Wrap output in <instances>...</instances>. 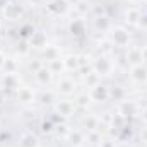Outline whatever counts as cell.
Returning <instances> with one entry per match:
<instances>
[{"label": "cell", "instance_id": "obj_1", "mask_svg": "<svg viewBox=\"0 0 147 147\" xmlns=\"http://www.w3.org/2000/svg\"><path fill=\"white\" fill-rule=\"evenodd\" d=\"M113 67H115L113 62H111L106 55H101V57H98V58H94V60L91 62L92 72H96L99 77H108V75L113 72Z\"/></svg>", "mask_w": 147, "mask_h": 147}, {"label": "cell", "instance_id": "obj_2", "mask_svg": "<svg viewBox=\"0 0 147 147\" xmlns=\"http://www.w3.org/2000/svg\"><path fill=\"white\" fill-rule=\"evenodd\" d=\"M110 41L113 46H120V48H127L128 43H130V33L121 28V26H116V28H111L110 29Z\"/></svg>", "mask_w": 147, "mask_h": 147}, {"label": "cell", "instance_id": "obj_3", "mask_svg": "<svg viewBox=\"0 0 147 147\" xmlns=\"http://www.w3.org/2000/svg\"><path fill=\"white\" fill-rule=\"evenodd\" d=\"M89 98L91 101H96V103H105L110 99V89L105 86V84H96L94 87H89Z\"/></svg>", "mask_w": 147, "mask_h": 147}, {"label": "cell", "instance_id": "obj_4", "mask_svg": "<svg viewBox=\"0 0 147 147\" xmlns=\"http://www.w3.org/2000/svg\"><path fill=\"white\" fill-rule=\"evenodd\" d=\"M69 9H70L69 0H48L46 3V10L53 16H63Z\"/></svg>", "mask_w": 147, "mask_h": 147}, {"label": "cell", "instance_id": "obj_5", "mask_svg": "<svg viewBox=\"0 0 147 147\" xmlns=\"http://www.w3.org/2000/svg\"><path fill=\"white\" fill-rule=\"evenodd\" d=\"M130 79L135 84H146L147 82V67L144 63L130 67Z\"/></svg>", "mask_w": 147, "mask_h": 147}, {"label": "cell", "instance_id": "obj_6", "mask_svg": "<svg viewBox=\"0 0 147 147\" xmlns=\"http://www.w3.org/2000/svg\"><path fill=\"white\" fill-rule=\"evenodd\" d=\"M127 62L130 63V67H134V65H140V63H144V57H142V48L140 46H130L128 50H127Z\"/></svg>", "mask_w": 147, "mask_h": 147}, {"label": "cell", "instance_id": "obj_7", "mask_svg": "<svg viewBox=\"0 0 147 147\" xmlns=\"http://www.w3.org/2000/svg\"><path fill=\"white\" fill-rule=\"evenodd\" d=\"M3 16L9 21H17L22 16V7L17 5V3H14V2H9V3L3 5Z\"/></svg>", "mask_w": 147, "mask_h": 147}, {"label": "cell", "instance_id": "obj_8", "mask_svg": "<svg viewBox=\"0 0 147 147\" xmlns=\"http://www.w3.org/2000/svg\"><path fill=\"white\" fill-rule=\"evenodd\" d=\"M57 91L60 94H63V96H70V94L75 92V82L69 77H62L58 80V84H57Z\"/></svg>", "mask_w": 147, "mask_h": 147}, {"label": "cell", "instance_id": "obj_9", "mask_svg": "<svg viewBox=\"0 0 147 147\" xmlns=\"http://www.w3.org/2000/svg\"><path fill=\"white\" fill-rule=\"evenodd\" d=\"M29 46L34 48V50H45L48 46V39H46V34L41 33V31H36L29 36Z\"/></svg>", "mask_w": 147, "mask_h": 147}, {"label": "cell", "instance_id": "obj_10", "mask_svg": "<svg viewBox=\"0 0 147 147\" xmlns=\"http://www.w3.org/2000/svg\"><path fill=\"white\" fill-rule=\"evenodd\" d=\"M55 111H57L60 116H70V115H74V111H75V103L69 101V99L58 101V103L55 105Z\"/></svg>", "mask_w": 147, "mask_h": 147}, {"label": "cell", "instance_id": "obj_11", "mask_svg": "<svg viewBox=\"0 0 147 147\" xmlns=\"http://www.w3.org/2000/svg\"><path fill=\"white\" fill-rule=\"evenodd\" d=\"M67 140H69L70 146H74V147H82L87 142V137H86L84 132H80V130H69Z\"/></svg>", "mask_w": 147, "mask_h": 147}, {"label": "cell", "instance_id": "obj_12", "mask_svg": "<svg viewBox=\"0 0 147 147\" xmlns=\"http://www.w3.org/2000/svg\"><path fill=\"white\" fill-rule=\"evenodd\" d=\"M137 111H139V106H137L135 101H127V99H123V101L120 103V111H118V113L123 115L125 118H127V116H135Z\"/></svg>", "mask_w": 147, "mask_h": 147}, {"label": "cell", "instance_id": "obj_13", "mask_svg": "<svg viewBox=\"0 0 147 147\" xmlns=\"http://www.w3.org/2000/svg\"><path fill=\"white\" fill-rule=\"evenodd\" d=\"M140 19H142V14L137 7H128L127 12H125V21L128 26H139L140 24Z\"/></svg>", "mask_w": 147, "mask_h": 147}, {"label": "cell", "instance_id": "obj_14", "mask_svg": "<svg viewBox=\"0 0 147 147\" xmlns=\"http://www.w3.org/2000/svg\"><path fill=\"white\" fill-rule=\"evenodd\" d=\"M17 101L22 103V105L34 103V91L31 87H19L17 89Z\"/></svg>", "mask_w": 147, "mask_h": 147}, {"label": "cell", "instance_id": "obj_15", "mask_svg": "<svg viewBox=\"0 0 147 147\" xmlns=\"http://www.w3.org/2000/svg\"><path fill=\"white\" fill-rule=\"evenodd\" d=\"M21 79H19V75L17 74H5L3 75V79H2V86L5 87V89H12V91H17L21 86Z\"/></svg>", "mask_w": 147, "mask_h": 147}, {"label": "cell", "instance_id": "obj_16", "mask_svg": "<svg viewBox=\"0 0 147 147\" xmlns=\"http://www.w3.org/2000/svg\"><path fill=\"white\" fill-rule=\"evenodd\" d=\"M19 146L21 147H38L39 142H38V137L31 132H26L21 135V140H19Z\"/></svg>", "mask_w": 147, "mask_h": 147}, {"label": "cell", "instance_id": "obj_17", "mask_svg": "<svg viewBox=\"0 0 147 147\" xmlns=\"http://www.w3.org/2000/svg\"><path fill=\"white\" fill-rule=\"evenodd\" d=\"M51 75H53V74L50 72V69H48V67H45V65H43L41 69H38L36 72H34L36 80L39 82V84H43V86H45V84H48V82L51 80Z\"/></svg>", "mask_w": 147, "mask_h": 147}, {"label": "cell", "instance_id": "obj_18", "mask_svg": "<svg viewBox=\"0 0 147 147\" xmlns=\"http://www.w3.org/2000/svg\"><path fill=\"white\" fill-rule=\"evenodd\" d=\"M63 65H65V70L74 72V70H79L80 65H79V55H67L63 58Z\"/></svg>", "mask_w": 147, "mask_h": 147}, {"label": "cell", "instance_id": "obj_19", "mask_svg": "<svg viewBox=\"0 0 147 147\" xmlns=\"http://www.w3.org/2000/svg\"><path fill=\"white\" fill-rule=\"evenodd\" d=\"M43 58L48 60V62H51L55 58H60V48L58 46H46L43 50Z\"/></svg>", "mask_w": 147, "mask_h": 147}, {"label": "cell", "instance_id": "obj_20", "mask_svg": "<svg viewBox=\"0 0 147 147\" xmlns=\"http://www.w3.org/2000/svg\"><path fill=\"white\" fill-rule=\"evenodd\" d=\"M82 125H84V128H87L89 132L98 130V128H99V118H98V116H92V115H87V116L84 118Z\"/></svg>", "mask_w": 147, "mask_h": 147}, {"label": "cell", "instance_id": "obj_21", "mask_svg": "<svg viewBox=\"0 0 147 147\" xmlns=\"http://www.w3.org/2000/svg\"><path fill=\"white\" fill-rule=\"evenodd\" d=\"M94 28H96V29H101V31H108V29H111L110 19H108L106 16H98V17L94 19Z\"/></svg>", "mask_w": 147, "mask_h": 147}, {"label": "cell", "instance_id": "obj_22", "mask_svg": "<svg viewBox=\"0 0 147 147\" xmlns=\"http://www.w3.org/2000/svg\"><path fill=\"white\" fill-rule=\"evenodd\" d=\"M48 69L51 74H60L65 70V65H63V58H55L51 62H48Z\"/></svg>", "mask_w": 147, "mask_h": 147}, {"label": "cell", "instance_id": "obj_23", "mask_svg": "<svg viewBox=\"0 0 147 147\" xmlns=\"http://www.w3.org/2000/svg\"><path fill=\"white\" fill-rule=\"evenodd\" d=\"M17 60L16 58H5V63L2 67L3 74H17Z\"/></svg>", "mask_w": 147, "mask_h": 147}, {"label": "cell", "instance_id": "obj_24", "mask_svg": "<svg viewBox=\"0 0 147 147\" xmlns=\"http://www.w3.org/2000/svg\"><path fill=\"white\" fill-rule=\"evenodd\" d=\"M84 82H86V86H87V87H94L96 84H99V82H101V77H99L96 72H89L87 75H86V80H84Z\"/></svg>", "mask_w": 147, "mask_h": 147}, {"label": "cell", "instance_id": "obj_25", "mask_svg": "<svg viewBox=\"0 0 147 147\" xmlns=\"http://www.w3.org/2000/svg\"><path fill=\"white\" fill-rule=\"evenodd\" d=\"M110 98H115V101H123L125 99V89L120 87V86H116L115 89L110 91Z\"/></svg>", "mask_w": 147, "mask_h": 147}, {"label": "cell", "instance_id": "obj_26", "mask_svg": "<svg viewBox=\"0 0 147 147\" xmlns=\"http://www.w3.org/2000/svg\"><path fill=\"white\" fill-rule=\"evenodd\" d=\"M70 33L72 34H82L84 33V22L79 21V19H75L72 24H70Z\"/></svg>", "mask_w": 147, "mask_h": 147}, {"label": "cell", "instance_id": "obj_27", "mask_svg": "<svg viewBox=\"0 0 147 147\" xmlns=\"http://www.w3.org/2000/svg\"><path fill=\"white\" fill-rule=\"evenodd\" d=\"M89 103H91V98H89V94H79V96H77V101H75V105H79V106L86 108Z\"/></svg>", "mask_w": 147, "mask_h": 147}, {"label": "cell", "instance_id": "obj_28", "mask_svg": "<svg viewBox=\"0 0 147 147\" xmlns=\"http://www.w3.org/2000/svg\"><path fill=\"white\" fill-rule=\"evenodd\" d=\"M123 121H125V116L118 113V115L113 116V120H111V127H113V128H120V127L123 125Z\"/></svg>", "mask_w": 147, "mask_h": 147}, {"label": "cell", "instance_id": "obj_29", "mask_svg": "<svg viewBox=\"0 0 147 147\" xmlns=\"http://www.w3.org/2000/svg\"><path fill=\"white\" fill-rule=\"evenodd\" d=\"M87 142H91V144H98V142H101V137H99L98 130H92V132L87 134Z\"/></svg>", "mask_w": 147, "mask_h": 147}, {"label": "cell", "instance_id": "obj_30", "mask_svg": "<svg viewBox=\"0 0 147 147\" xmlns=\"http://www.w3.org/2000/svg\"><path fill=\"white\" fill-rule=\"evenodd\" d=\"M51 127H53V125H51V123H50V121H43V123H41V130H43V132H45V134H50V132H51V130H53V128H51Z\"/></svg>", "mask_w": 147, "mask_h": 147}, {"label": "cell", "instance_id": "obj_31", "mask_svg": "<svg viewBox=\"0 0 147 147\" xmlns=\"http://www.w3.org/2000/svg\"><path fill=\"white\" fill-rule=\"evenodd\" d=\"M116 144L111 140V139H105V140H101L99 142V147H115Z\"/></svg>", "mask_w": 147, "mask_h": 147}, {"label": "cell", "instance_id": "obj_32", "mask_svg": "<svg viewBox=\"0 0 147 147\" xmlns=\"http://www.w3.org/2000/svg\"><path fill=\"white\" fill-rule=\"evenodd\" d=\"M140 140L147 144V125L144 127V128H142V132H140Z\"/></svg>", "mask_w": 147, "mask_h": 147}, {"label": "cell", "instance_id": "obj_33", "mask_svg": "<svg viewBox=\"0 0 147 147\" xmlns=\"http://www.w3.org/2000/svg\"><path fill=\"white\" fill-rule=\"evenodd\" d=\"M43 101H45V103H51V101H53V94H51V92L43 94Z\"/></svg>", "mask_w": 147, "mask_h": 147}, {"label": "cell", "instance_id": "obj_34", "mask_svg": "<svg viewBox=\"0 0 147 147\" xmlns=\"http://www.w3.org/2000/svg\"><path fill=\"white\" fill-rule=\"evenodd\" d=\"M5 58H7V57L0 51V70H2V67H3V63H5Z\"/></svg>", "mask_w": 147, "mask_h": 147}, {"label": "cell", "instance_id": "obj_35", "mask_svg": "<svg viewBox=\"0 0 147 147\" xmlns=\"http://www.w3.org/2000/svg\"><path fill=\"white\" fill-rule=\"evenodd\" d=\"M142 120H144V123L147 125V108L144 111H142Z\"/></svg>", "mask_w": 147, "mask_h": 147}, {"label": "cell", "instance_id": "obj_36", "mask_svg": "<svg viewBox=\"0 0 147 147\" xmlns=\"http://www.w3.org/2000/svg\"><path fill=\"white\" fill-rule=\"evenodd\" d=\"M28 2H29L31 5H39V3H41L43 0H28Z\"/></svg>", "mask_w": 147, "mask_h": 147}, {"label": "cell", "instance_id": "obj_37", "mask_svg": "<svg viewBox=\"0 0 147 147\" xmlns=\"http://www.w3.org/2000/svg\"><path fill=\"white\" fill-rule=\"evenodd\" d=\"M5 101V96H3V89H0V105Z\"/></svg>", "mask_w": 147, "mask_h": 147}, {"label": "cell", "instance_id": "obj_38", "mask_svg": "<svg viewBox=\"0 0 147 147\" xmlns=\"http://www.w3.org/2000/svg\"><path fill=\"white\" fill-rule=\"evenodd\" d=\"M115 147H130V146H128V144H116Z\"/></svg>", "mask_w": 147, "mask_h": 147}, {"label": "cell", "instance_id": "obj_39", "mask_svg": "<svg viewBox=\"0 0 147 147\" xmlns=\"http://www.w3.org/2000/svg\"><path fill=\"white\" fill-rule=\"evenodd\" d=\"M128 2H132V3H139V2H142V0H128Z\"/></svg>", "mask_w": 147, "mask_h": 147}, {"label": "cell", "instance_id": "obj_40", "mask_svg": "<svg viewBox=\"0 0 147 147\" xmlns=\"http://www.w3.org/2000/svg\"><path fill=\"white\" fill-rule=\"evenodd\" d=\"M69 2H72V0H69Z\"/></svg>", "mask_w": 147, "mask_h": 147}, {"label": "cell", "instance_id": "obj_41", "mask_svg": "<svg viewBox=\"0 0 147 147\" xmlns=\"http://www.w3.org/2000/svg\"><path fill=\"white\" fill-rule=\"evenodd\" d=\"M146 147H147V144H146Z\"/></svg>", "mask_w": 147, "mask_h": 147}]
</instances>
